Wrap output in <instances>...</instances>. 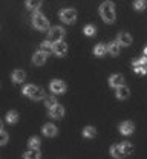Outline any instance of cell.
<instances>
[{"label":"cell","instance_id":"obj_1","mask_svg":"<svg viewBox=\"0 0 147 159\" xmlns=\"http://www.w3.org/2000/svg\"><path fill=\"white\" fill-rule=\"evenodd\" d=\"M100 14L101 19L104 20L106 23H113L115 21V5L112 2H103L100 6Z\"/></svg>","mask_w":147,"mask_h":159},{"label":"cell","instance_id":"obj_2","mask_svg":"<svg viewBox=\"0 0 147 159\" xmlns=\"http://www.w3.org/2000/svg\"><path fill=\"white\" fill-rule=\"evenodd\" d=\"M23 93L28 97V98L34 99V101H39V99H44L46 98V93L42 87H37L34 84H26L23 87Z\"/></svg>","mask_w":147,"mask_h":159},{"label":"cell","instance_id":"obj_3","mask_svg":"<svg viewBox=\"0 0 147 159\" xmlns=\"http://www.w3.org/2000/svg\"><path fill=\"white\" fill-rule=\"evenodd\" d=\"M31 20H32V26L35 29H39V31H48L49 29V20L46 19L40 11H35L32 14V19Z\"/></svg>","mask_w":147,"mask_h":159},{"label":"cell","instance_id":"obj_4","mask_svg":"<svg viewBox=\"0 0 147 159\" xmlns=\"http://www.w3.org/2000/svg\"><path fill=\"white\" fill-rule=\"evenodd\" d=\"M60 19L63 23L66 25H72V23H75V20H77V11L75 9H72V8H66V9H62L60 11Z\"/></svg>","mask_w":147,"mask_h":159},{"label":"cell","instance_id":"obj_5","mask_svg":"<svg viewBox=\"0 0 147 159\" xmlns=\"http://www.w3.org/2000/svg\"><path fill=\"white\" fill-rule=\"evenodd\" d=\"M64 31L62 26H54V28H49V32H48V40L52 41V43H57V41H62L64 37Z\"/></svg>","mask_w":147,"mask_h":159},{"label":"cell","instance_id":"obj_6","mask_svg":"<svg viewBox=\"0 0 147 159\" xmlns=\"http://www.w3.org/2000/svg\"><path fill=\"white\" fill-rule=\"evenodd\" d=\"M132 66H133V70L140 75H146L147 74V58L146 57H141L138 60H133L132 61Z\"/></svg>","mask_w":147,"mask_h":159},{"label":"cell","instance_id":"obj_7","mask_svg":"<svg viewBox=\"0 0 147 159\" xmlns=\"http://www.w3.org/2000/svg\"><path fill=\"white\" fill-rule=\"evenodd\" d=\"M49 89H51L52 93L60 95V93H64V92H66V84H64V81H62V80H54V81H51Z\"/></svg>","mask_w":147,"mask_h":159},{"label":"cell","instance_id":"obj_8","mask_svg":"<svg viewBox=\"0 0 147 159\" xmlns=\"http://www.w3.org/2000/svg\"><path fill=\"white\" fill-rule=\"evenodd\" d=\"M52 52H54L55 55H58V57H64V55L67 54V44L64 43L63 40L54 43V46H52Z\"/></svg>","mask_w":147,"mask_h":159},{"label":"cell","instance_id":"obj_9","mask_svg":"<svg viewBox=\"0 0 147 159\" xmlns=\"http://www.w3.org/2000/svg\"><path fill=\"white\" fill-rule=\"evenodd\" d=\"M49 116L51 118H55V119H62L64 116V107L60 106V104L54 106L52 109H49Z\"/></svg>","mask_w":147,"mask_h":159},{"label":"cell","instance_id":"obj_10","mask_svg":"<svg viewBox=\"0 0 147 159\" xmlns=\"http://www.w3.org/2000/svg\"><path fill=\"white\" fill-rule=\"evenodd\" d=\"M133 130H135V125H133L132 121H124V122L120 124V133L121 135H132Z\"/></svg>","mask_w":147,"mask_h":159},{"label":"cell","instance_id":"obj_11","mask_svg":"<svg viewBox=\"0 0 147 159\" xmlns=\"http://www.w3.org/2000/svg\"><path fill=\"white\" fill-rule=\"evenodd\" d=\"M109 84H110V87L118 89V87L124 86V77L120 75V74H115V75H112V77L109 78Z\"/></svg>","mask_w":147,"mask_h":159},{"label":"cell","instance_id":"obj_12","mask_svg":"<svg viewBox=\"0 0 147 159\" xmlns=\"http://www.w3.org/2000/svg\"><path fill=\"white\" fill-rule=\"evenodd\" d=\"M57 132H58V130H57V127H55L54 124H49V122H48V124H44V125H43V129H42V133L44 135V136H48V138L55 136V135H57Z\"/></svg>","mask_w":147,"mask_h":159},{"label":"cell","instance_id":"obj_13","mask_svg":"<svg viewBox=\"0 0 147 159\" xmlns=\"http://www.w3.org/2000/svg\"><path fill=\"white\" fill-rule=\"evenodd\" d=\"M117 41L120 46H129V44H132V35L127 32H120L117 37Z\"/></svg>","mask_w":147,"mask_h":159},{"label":"cell","instance_id":"obj_14","mask_svg":"<svg viewBox=\"0 0 147 159\" xmlns=\"http://www.w3.org/2000/svg\"><path fill=\"white\" fill-rule=\"evenodd\" d=\"M46 54L42 52V51H37L35 54H34V57H32V63L35 64V66H43L44 63H46Z\"/></svg>","mask_w":147,"mask_h":159},{"label":"cell","instance_id":"obj_15","mask_svg":"<svg viewBox=\"0 0 147 159\" xmlns=\"http://www.w3.org/2000/svg\"><path fill=\"white\" fill-rule=\"evenodd\" d=\"M110 155H112L115 159H123L124 156H126L124 152L121 150V145H120V144H115V145L110 147Z\"/></svg>","mask_w":147,"mask_h":159},{"label":"cell","instance_id":"obj_16","mask_svg":"<svg viewBox=\"0 0 147 159\" xmlns=\"http://www.w3.org/2000/svg\"><path fill=\"white\" fill-rule=\"evenodd\" d=\"M11 78H12V81H14L16 84H20V83H23V81H25V78H26V74H25L21 69H16V70L12 72Z\"/></svg>","mask_w":147,"mask_h":159},{"label":"cell","instance_id":"obj_17","mask_svg":"<svg viewBox=\"0 0 147 159\" xmlns=\"http://www.w3.org/2000/svg\"><path fill=\"white\" fill-rule=\"evenodd\" d=\"M120 49H121V46L118 44V41H112V43L107 44V52H109L112 57H117V55L120 54Z\"/></svg>","mask_w":147,"mask_h":159},{"label":"cell","instance_id":"obj_18","mask_svg":"<svg viewBox=\"0 0 147 159\" xmlns=\"http://www.w3.org/2000/svg\"><path fill=\"white\" fill-rule=\"evenodd\" d=\"M130 95V89L127 86H121L117 89V98L118 99H127Z\"/></svg>","mask_w":147,"mask_h":159},{"label":"cell","instance_id":"obj_19","mask_svg":"<svg viewBox=\"0 0 147 159\" xmlns=\"http://www.w3.org/2000/svg\"><path fill=\"white\" fill-rule=\"evenodd\" d=\"M52 46H54V43L52 41H49V40H44L40 43V51L44 52L46 55H49L51 52H52Z\"/></svg>","mask_w":147,"mask_h":159},{"label":"cell","instance_id":"obj_20","mask_svg":"<svg viewBox=\"0 0 147 159\" xmlns=\"http://www.w3.org/2000/svg\"><path fill=\"white\" fill-rule=\"evenodd\" d=\"M43 0H26V8L31 9V11H39V8L42 6Z\"/></svg>","mask_w":147,"mask_h":159},{"label":"cell","instance_id":"obj_21","mask_svg":"<svg viewBox=\"0 0 147 159\" xmlns=\"http://www.w3.org/2000/svg\"><path fill=\"white\" fill-rule=\"evenodd\" d=\"M40 158H42L40 150H32V148H29V150L23 155V159H40Z\"/></svg>","mask_w":147,"mask_h":159},{"label":"cell","instance_id":"obj_22","mask_svg":"<svg viewBox=\"0 0 147 159\" xmlns=\"http://www.w3.org/2000/svg\"><path fill=\"white\" fill-rule=\"evenodd\" d=\"M106 52H107V46H106V44H103V43L95 44V48H94V54H95L97 57H103V55H106Z\"/></svg>","mask_w":147,"mask_h":159},{"label":"cell","instance_id":"obj_23","mask_svg":"<svg viewBox=\"0 0 147 159\" xmlns=\"http://www.w3.org/2000/svg\"><path fill=\"white\" fill-rule=\"evenodd\" d=\"M5 118H6V122H8V124H16V122L19 121V113H17L16 110H9Z\"/></svg>","mask_w":147,"mask_h":159},{"label":"cell","instance_id":"obj_24","mask_svg":"<svg viewBox=\"0 0 147 159\" xmlns=\"http://www.w3.org/2000/svg\"><path fill=\"white\" fill-rule=\"evenodd\" d=\"M83 136L84 138H95V136H97V130H95V127H92V125L84 127L83 129Z\"/></svg>","mask_w":147,"mask_h":159},{"label":"cell","instance_id":"obj_25","mask_svg":"<svg viewBox=\"0 0 147 159\" xmlns=\"http://www.w3.org/2000/svg\"><path fill=\"white\" fill-rule=\"evenodd\" d=\"M120 145H121V150L124 152V155H126V156H127V155H130V153L133 152V145H132L129 141H123Z\"/></svg>","mask_w":147,"mask_h":159},{"label":"cell","instance_id":"obj_26","mask_svg":"<svg viewBox=\"0 0 147 159\" xmlns=\"http://www.w3.org/2000/svg\"><path fill=\"white\" fill-rule=\"evenodd\" d=\"M28 145H29V148H32V150H39V147H40V139L37 138V136H32V138H29V141H28Z\"/></svg>","mask_w":147,"mask_h":159},{"label":"cell","instance_id":"obj_27","mask_svg":"<svg viewBox=\"0 0 147 159\" xmlns=\"http://www.w3.org/2000/svg\"><path fill=\"white\" fill-rule=\"evenodd\" d=\"M83 32L87 35V37H92V35H95V32H97V29H95V26L94 25H86L83 29Z\"/></svg>","mask_w":147,"mask_h":159},{"label":"cell","instance_id":"obj_28","mask_svg":"<svg viewBox=\"0 0 147 159\" xmlns=\"http://www.w3.org/2000/svg\"><path fill=\"white\" fill-rule=\"evenodd\" d=\"M58 102H57V99H55V97H46L44 98V106L48 107V109H52L54 106H57Z\"/></svg>","mask_w":147,"mask_h":159},{"label":"cell","instance_id":"obj_29","mask_svg":"<svg viewBox=\"0 0 147 159\" xmlns=\"http://www.w3.org/2000/svg\"><path fill=\"white\" fill-rule=\"evenodd\" d=\"M146 6H147L146 0H135V3H133V8L136 11H143V9H146Z\"/></svg>","mask_w":147,"mask_h":159},{"label":"cell","instance_id":"obj_30","mask_svg":"<svg viewBox=\"0 0 147 159\" xmlns=\"http://www.w3.org/2000/svg\"><path fill=\"white\" fill-rule=\"evenodd\" d=\"M8 138H9V136H8V133L2 130V132H0V145H5V144L8 142Z\"/></svg>","mask_w":147,"mask_h":159},{"label":"cell","instance_id":"obj_31","mask_svg":"<svg viewBox=\"0 0 147 159\" xmlns=\"http://www.w3.org/2000/svg\"><path fill=\"white\" fill-rule=\"evenodd\" d=\"M2 130H3V122L0 121V132H2Z\"/></svg>","mask_w":147,"mask_h":159}]
</instances>
